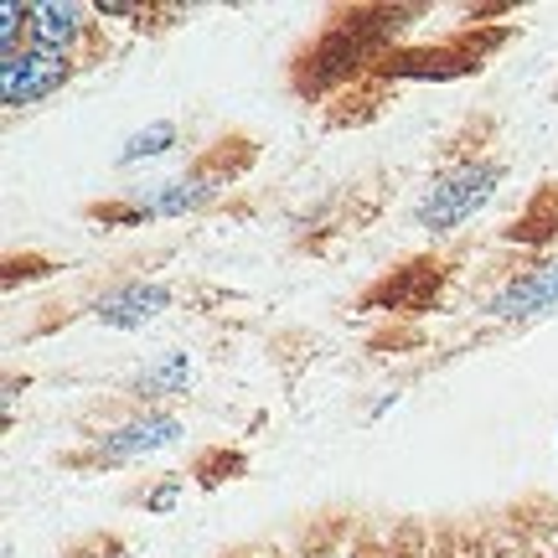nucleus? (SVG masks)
Returning a JSON list of instances; mask_svg holds the SVG:
<instances>
[{
	"label": "nucleus",
	"mask_w": 558,
	"mask_h": 558,
	"mask_svg": "<svg viewBox=\"0 0 558 558\" xmlns=\"http://www.w3.org/2000/svg\"><path fill=\"white\" fill-rule=\"evenodd\" d=\"M497 192V171L492 166H460V171H445V177L424 192L418 202V222L424 228H456L471 213H481V202Z\"/></svg>",
	"instance_id": "1"
},
{
	"label": "nucleus",
	"mask_w": 558,
	"mask_h": 558,
	"mask_svg": "<svg viewBox=\"0 0 558 558\" xmlns=\"http://www.w3.org/2000/svg\"><path fill=\"white\" fill-rule=\"evenodd\" d=\"M68 78V58L52 47H26L16 58H5V104H26L52 94Z\"/></svg>",
	"instance_id": "2"
},
{
	"label": "nucleus",
	"mask_w": 558,
	"mask_h": 558,
	"mask_svg": "<svg viewBox=\"0 0 558 558\" xmlns=\"http://www.w3.org/2000/svg\"><path fill=\"white\" fill-rule=\"evenodd\" d=\"M181 435V424H171L166 414H145V418H130L120 435L104 439V460H114V465H124V460L135 456H150V450H160V445H171V439Z\"/></svg>",
	"instance_id": "3"
},
{
	"label": "nucleus",
	"mask_w": 558,
	"mask_h": 558,
	"mask_svg": "<svg viewBox=\"0 0 558 558\" xmlns=\"http://www.w3.org/2000/svg\"><path fill=\"white\" fill-rule=\"evenodd\" d=\"M160 311H166V290L160 284H120V290H109L99 300V316L109 326H120V331H135Z\"/></svg>",
	"instance_id": "4"
},
{
	"label": "nucleus",
	"mask_w": 558,
	"mask_h": 558,
	"mask_svg": "<svg viewBox=\"0 0 558 558\" xmlns=\"http://www.w3.org/2000/svg\"><path fill=\"white\" fill-rule=\"evenodd\" d=\"M543 305H558V264H548L543 275L512 284L507 300H497V311H507V316H518V311H543Z\"/></svg>",
	"instance_id": "5"
},
{
	"label": "nucleus",
	"mask_w": 558,
	"mask_h": 558,
	"mask_svg": "<svg viewBox=\"0 0 558 558\" xmlns=\"http://www.w3.org/2000/svg\"><path fill=\"white\" fill-rule=\"evenodd\" d=\"M73 32H78V11H73V5H37V11H32V37H37V47L62 52V47L73 41Z\"/></svg>",
	"instance_id": "6"
},
{
	"label": "nucleus",
	"mask_w": 558,
	"mask_h": 558,
	"mask_svg": "<svg viewBox=\"0 0 558 558\" xmlns=\"http://www.w3.org/2000/svg\"><path fill=\"white\" fill-rule=\"evenodd\" d=\"M186 373H192V367H186V357H166L160 367H150V373H145V388H150V393H171V388H186Z\"/></svg>",
	"instance_id": "7"
},
{
	"label": "nucleus",
	"mask_w": 558,
	"mask_h": 558,
	"mask_svg": "<svg viewBox=\"0 0 558 558\" xmlns=\"http://www.w3.org/2000/svg\"><path fill=\"white\" fill-rule=\"evenodd\" d=\"M202 197H207V186H192V181H186V186H177V192H160V197H150L145 207L166 218V213H181V207H197Z\"/></svg>",
	"instance_id": "8"
},
{
	"label": "nucleus",
	"mask_w": 558,
	"mask_h": 558,
	"mask_svg": "<svg viewBox=\"0 0 558 558\" xmlns=\"http://www.w3.org/2000/svg\"><path fill=\"white\" fill-rule=\"evenodd\" d=\"M171 124H156V135H135L130 145H124V160H135V156H145V150H166L171 145Z\"/></svg>",
	"instance_id": "9"
}]
</instances>
